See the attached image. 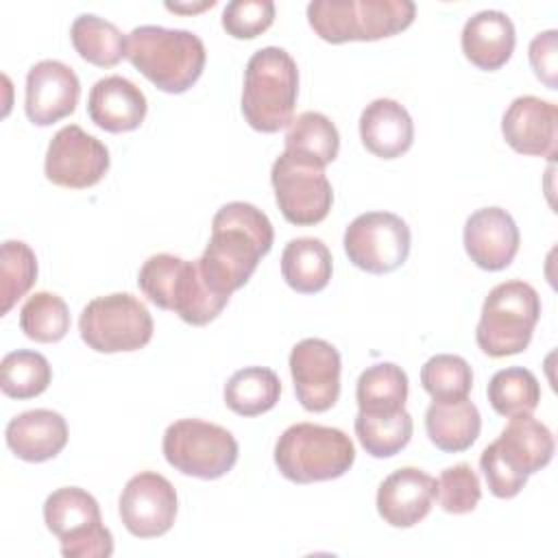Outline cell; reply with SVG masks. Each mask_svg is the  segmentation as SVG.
I'll list each match as a JSON object with an SVG mask.
<instances>
[{"label": "cell", "instance_id": "6da1fadb", "mask_svg": "<svg viewBox=\"0 0 558 558\" xmlns=\"http://www.w3.org/2000/svg\"><path fill=\"white\" fill-rule=\"evenodd\" d=\"M272 225L262 209L244 201L222 205L211 220L209 242L198 257L209 288L222 296L240 290L272 248Z\"/></svg>", "mask_w": 558, "mask_h": 558}, {"label": "cell", "instance_id": "7a4b0ae2", "mask_svg": "<svg viewBox=\"0 0 558 558\" xmlns=\"http://www.w3.org/2000/svg\"><path fill=\"white\" fill-rule=\"evenodd\" d=\"M126 59L157 89L183 94L201 78L207 52L192 31L144 24L126 35Z\"/></svg>", "mask_w": 558, "mask_h": 558}, {"label": "cell", "instance_id": "3957f363", "mask_svg": "<svg viewBox=\"0 0 558 558\" xmlns=\"http://www.w3.org/2000/svg\"><path fill=\"white\" fill-rule=\"evenodd\" d=\"M140 290L161 310H172L181 320L194 327L211 323L229 296H222L205 281L198 259L187 262L170 253L150 255L137 275Z\"/></svg>", "mask_w": 558, "mask_h": 558}, {"label": "cell", "instance_id": "277c9868", "mask_svg": "<svg viewBox=\"0 0 558 558\" xmlns=\"http://www.w3.org/2000/svg\"><path fill=\"white\" fill-rule=\"evenodd\" d=\"M299 96L296 61L277 46L253 52L244 70L242 116L259 133H277L292 122Z\"/></svg>", "mask_w": 558, "mask_h": 558}, {"label": "cell", "instance_id": "5b68a950", "mask_svg": "<svg viewBox=\"0 0 558 558\" xmlns=\"http://www.w3.org/2000/svg\"><path fill=\"white\" fill-rule=\"evenodd\" d=\"M416 15L410 0H314L307 22L329 44L375 41L405 31Z\"/></svg>", "mask_w": 558, "mask_h": 558}, {"label": "cell", "instance_id": "8992f818", "mask_svg": "<svg viewBox=\"0 0 558 558\" xmlns=\"http://www.w3.org/2000/svg\"><path fill=\"white\" fill-rule=\"evenodd\" d=\"M353 462L355 447L338 427L294 423L275 445V464L279 473L294 484L336 480L344 475Z\"/></svg>", "mask_w": 558, "mask_h": 558}, {"label": "cell", "instance_id": "52a82bcc", "mask_svg": "<svg viewBox=\"0 0 558 558\" xmlns=\"http://www.w3.org/2000/svg\"><path fill=\"white\" fill-rule=\"evenodd\" d=\"M541 318L538 292L519 279L495 286L482 305L475 329L477 347L488 357H506L527 349Z\"/></svg>", "mask_w": 558, "mask_h": 558}, {"label": "cell", "instance_id": "ba28073f", "mask_svg": "<svg viewBox=\"0 0 558 558\" xmlns=\"http://www.w3.org/2000/svg\"><path fill=\"white\" fill-rule=\"evenodd\" d=\"M44 523L61 541L65 558H109L113 536L100 521L98 501L78 486H63L44 501Z\"/></svg>", "mask_w": 558, "mask_h": 558}, {"label": "cell", "instance_id": "9c48e42d", "mask_svg": "<svg viewBox=\"0 0 558 558\" xmlns=\"http://www.w3.org/2000/svg\"><path fill=\"white\" fill-rule=\"evenodd\" d=\"M161 449L172 469L198 480H218L238 460L233 434L222 425L201 418H181L168 425Z\"/></svg>", "mask_w": 558, "mask_h": 558}, {"label": "cell", "instance_id": "30bf717a", "mask_svg": "<svg viewBox=\"0 0 558 558\" xmlns=\"http://www.w3.org/2000/svg\"><path fill=\"white\" fill-rule=\"evenodd\" d=\"M83 342L98 353L137 351L153 338V316L129 292L92 299L78 318Z\"/></svg>", "mask_w": 558, "mask_h": 558}, {"label": "cell", "instance_id": "8fae6325", "mask_svg": "<svg viewBox=\"0 0 558 558\" xmlns=\"http://www.w3.org/2000/svg\"><path fill=\"white\" fill-rule=\"evenodd\" d=\"M270 181L275 201L288 222L310 227L327 218L333 203V190L325 168L283 150L272 163Z\"/></svg>", "mask_w": 558, "mask_h": 558}, {"label": "cell", "instance_id": "7c38bea8", "mask_svg": "<svg viewBox=\"0 0 558 558\" xmlns=\"http://www.w3.org/2000/svg\"><path fill=\"white\" fill-rule=\"evenodd\" d=\"M342 244L349 262L360 270L392 272L410 255V227L392 211H366L351 220Z\"/></svg>", "mask_w": 558, "mask_h": 558}, {"label": "cell", "instance_id": "4fadbf2b", "mask_svg": "<svg viewBox=\"0 0 558 558\" xmlns=\"http://www.w3.org/2000/svg\"><path fill=\"white\" fill-rule=\"evenodd\" d=\"M109 150L78 124L59 129L46 150V179L59 187L85 190L96 185L109 170Z\"/></svg>", "mask_w": 558, "mask_h": 558}, {"label": "cell", "instance_id": "5bb4252c", "mask_svg": "<svg viewBox=\"0 0 558 558\" xmlns=\"http://www.w3.org/2000/svg\"><path fill=\"white\" fill-rule=\"evenodd\" d=\"M290 373L299 403L327 412L340 397V353L323 338H305L290 351Z\"/></svg>", "mask_w": 558, "mask_h": 558}, {"label": "cell", "instance_id": "9a60e30c", "mask_svg": "<svg viewBox=\"0 0 558 558\" xmlns=\"http://www.w3.org/2000/svg\"><path fill=\"white\" fill-rule=\"evenodd\" d=\"M118 506L122 525L133 536H163L174 525L177 490L163 475L142 471L124 484Z\"/></svg>", "mask_w": 558, "mask_h": 558}, {"label": "cell", "instance_id": "2e32d148", "mask_svg": "<svg viewBox=\"0 0 558 558\" xmlns=\"http://www.w3.org/2000/svg\"><path fill=\"white\" fill-rule=\"evenodd\" d=\"M78 96L81 83L76 72L57 59H44L26 74L24 109L37 126H48L70 116L78 105Z\"/></svg>", "mask_w": 558, "mask_h": 558}, {"label": "cell", "instance_id": "e0dca14e", "mask_svg": "<svg viewBox=\"0 0 558 558\" xmlns=\"http://www.w3.org/2000/svg\"><path fill=\"white\" fill-rule=\"evenodd\" d=\"M501 133L512 150L554 159L558 144V107L538 96H519L508 105L501 118Z\"/></svg>", "mask_w": 558, "mask_h": 558}, {"label": "cell", "instance_id": "ac0fdd59", "mask_svg": "<svg viewBox=\"0 0 558 558\" xmlns=\"http://www.w3.org/2000/svg\"><path fill=\"white\" fill-rule=\"evenodd\" d=\"M464 248L482 270H504L512 264L519 251V227L501 207H482L464 222Z\"/></svg>", "mask_w": 558, "mask_h": 558}, {"label": "cell", "instance_id": "d6986e66", "mask_svg": "<svg viewBox=\"0 0 558 558\" xmlns=\"http://www.w3.org/2000/svg\"><path fill=\"white\" fill-rule=\"evenodd\" d=\"M436 499V480L416 466L392 471L377 488V512L392 527L423 521Z\"/></svg>", "mask_w": 558, "mask_h": 558}, {"label": "cell", "instance_id": "ffe728a7", "mask_svg": "<svg viewBox=\"0 0 558 558\" xmlns=\"http://www.w3.org/2000/svg\"><path fill=\"white\" fill-rule=\"evenodd\" d=\"M488 449L512 473L530 477L549 464L554 456V436L549 427L536 421L532 414H519L510 418Z\"/></svg>", "mask_w": 558, "mask_h": 558}, {"label": "cell", "instance_id": "44dd1931", "mask_svg": "<svg viewBox=\"0 0 558 558\" xmlns=\"http://www.w3.org/2000/svg\"><path fill=\"white\" fill-rule=\"evenodd\" d=\"M146 109L148 105L144 92L124 76H105L89 89V120L107 133L135 131L144 122Z\"/></svg>", "mask_w": 558, "mask_h": 558}, {"label": "cell", "instance_id": "7402d4cb", "mask_svg": "<svg viewBox=\"0 0 558 558\" xmlns=\"http://www.w3.org/2000/svg\"><path fill=\"white\" fill-rule=\"evenodd\" d=\"M7 445L9 449L26 462H46L61 453L68 442V423L65 418L46 408L28 410L13 416L7 425Z\"/></svg>", "mask_w": 558, "mask_h": 558}, {"label": "cell", "instance_id": "603a6c76", "mask_svg": "<svg viewBox=\"0 0 558 558\" xmlns=\"http://www.w3.org/2000/svg\"><path fill=\"white\" fill-rule=\"evenodd\" d=\"M514 24L504 11L486 9L464 22L460 44L464 57L480 70L493 72L506 65L514 50Z\"/></svg>", "mask_w": 558, "mask_h": 558}, {"label": "cell", "instance_id": "cb8c5ba5", "mask_svg": "<svg viewBox=\"0 0 558 558\" xmlns=\"http://www.w3.org/2000/svg\"><path fill=\"white\" fill-rule=\"evenodd\" d=\"M360 137L375 157L395 159L410 150L414 124L403 105L392 98H377L360 116Z\"/></svg>", "mask_w": 558, "mask_h": 558}, {"label": "cell", "instance_id": "d4e9b609", "mask_svg": "<svg viewBox=\"0 0 558 558\" xmlns=\"http://www.w3.org/2000/svg\"><path fill=\"white\" fill-rule=\"evenodd\" d=\"M482 416L469 397L451 401H432L425 412V432L429 440L447 453L466 451L480 436Z\"/></svg>", "mask_w": 558, "mask_h": 558}, {"label": "cell", "instance_id": "484cf974", "mask_svg": "<svg viewBox=\"0 0 558 558\" xmlns=\"http://www.w3.org/2000/svg\"><path fill=\"white\" fill-rule=\"evenodd\" d=\"M331 253L318 238H294L281 253V277L286 283L301 292H320L331 279Z\"/></svg>", "mask_w": 558, "mask_h": 558}, {"label": "cell", "instance_id": "4316f807", "mask_svg": "<svg viewBox=\"0 0 558 558\" xmlns=\"http://www.w3.org/2000/svg\"><path fill=\"white\" fill-rule=\"evenodd\" d=\"M281 395V381L266 366L235 371L225 384V403L240 416H257L272 410Z\"/></svg>", "mask_w": 558, "mask_h": 558}, {"label": "cell", "instance_id": "83f0119b", "mask_svg": "<svg viewBox=\"0 0 558 558\" xmlns=\"http://www.w3.org/2000/svg\"><path fill=\"white\" fill-rule=\"evenodd\" d=\"M72 46L81 59L98 68H113L126 57V37L120 28L94 13H81L70 28Z\"/></svg>", "mask_w": 558, "mask_h": 558}, {"label": "cell", "instance_id": "f1b7e54d", "mask_svg": "<svg viewBox=\"0 0 558 558\" xmlns=\"http://www.w3.org/2000/svg\"><path fill=\"white\" fill-rule=\"evenodd\" d=\"M338 129L325 113L303 111L290 122L286 133V153H292L325 168L338 157Z\"/></svg>", "mask_w": 558, "mask_h": 558}, {"label": "cell", "instance_id": "f546056e", "mask_svg": "<svg viewBox=\"0 0 558 558\" xmlns=\"http://www.w3.org/2000/svg\"><path fill=\"white\" fill-rule=\"evenodd\" d=\"M408 375L392 362H379L362 371L355 386L360 412L390 414L405 408Z\"/></svg>", "mask_w": 558, "mask_h": 558}, {"label": "cell", "instance_id": "4dcf8cb0", "mask_svg": "<svg viewBox=\"0 0 558 558\" xmlns=\"http://www.w3.org/2000/svg\"><path fill=\"white\" fill-rule=\"evenodd\" d=\"M488 403L499 416L512 418L519 414H532L541 401V386L532 371L523 366H510L497 371L486 388Z\"/></svg>", "mask_w": 558, "mask_h": 558}, {"label": "cell", "instance_id": "1f68e13d", "mask_svg": "<svg viewBox=\"0 0 558 558\" xmlns=\"http://www.w3.org/2000/svg\"><path fill=\"white\" fill-rule=\"evenodd\" d=\"M412 429L414 423L405 408L390 414L357 412L355 416V436L373 458H390L399 453L410 442Z\"/></svg>", "mask_w": 558, "mask_h": 558}, {"label": "cell", "instance_id": "d6a6232c", "mask_svg": "<svg viewBox=\"0 0 558 558\" xmlns=\"http://www.w3.org/2000/svg\"><path fill=\"white\" fill-rule=\"evenodd\" d=\"M50 379L52 368L37 351L17 349L0 362V388L11 399H33L50 386Z\"/></svg>", "mask_w": 558, "mask_h": 558}, {"label": "cell", "instance_id": "836d02e7", "mask_svg": "<svg viewBox=\"0 0 558 558\" xmlns=\"http://www.w3.org/2000/svg\"><path fill=\"white\" fill-rule=\"evenodd\" d=\"M20 329L35 342H59L70 331V310L54 292H35L20 310Z\"/></svg>", "mask_w": 558, "mask_h": 558}, {"label": "cell", "instance_id": "e575fe53", "mask_svg": "<svg viewBox=\"0 0 558 558\" xmlns=\"http://www.w3.org/2000/svg\"><path fill=\"white\" fill-rule=\"evenodd\" d=\"M421 384L434 401L462 399L473 388V371L460 355H432L421 368Z\"/></svg>", "mask_w": 558, "mask_h": 558}, {"label": "cell", "instance_id": "d590c367", "mask_svg": "<svg viewBox=\"0 0 558 558\" xmlns=\"http://www.w3.org/2000/svg\"><path fill=\"white\" fill-rule=\"evenodd\" d=\"M0 299L2 316L33 288L37 279V257L26 242L7 240L2 242V262H0Z\"/></svg>", "mask_w": 558, "mask_h": 558}, {"label": "cell", "instance_id": "8d00e7d4", "mask_svg": "<svg viewBox=\"0 0 558 558\" xmlns=\"http://www.w3.org/2000/svg\"><path fill=\"white\" fill-rule=\"evenodd\" d=\"M480 497V477L466 462L447 466L436 480V499L449 514H466L475 510Z\"/></svg>", "mask_w": 558, "mask_h": 558}, {"label": "cell", "instance_id": "74e56055", "mask_svg": "<svg viewBox=\"0 0 558 558\" xmlns=\"http://www.w3.org/2000/svg\"><path fill=\"white\" fill-rule=\"evenodd\" d=\"M275 20L270 0H233L222 11V28L235 39H253L262 35Z\"/></svg>", "mask_w": 558, "mask_h": 558}, {"label": "cell", "instance_id": "f35d334b", "mask_svg": "<svg viewBox=\"0 0 558 558\" xmlns=\"http://www.w3.org/2000/svg\"><path fill=\"white\" fill-rule=\"evenodd\" d=\"M480 469L486 477L488 490L499 499H510V497L519 495L523 490V486L527 484V477L512 473L504 462H499L495 458V453L488 447L480 456Z\"/></svg>", "mask_w": 558, "mask_h": 558}, {"label": "cell", "instance_id": "ab89813d", "mask_svg": "<svg viewBox=\"0 0 558 558\" xmlns=\"http://www.w3.org/2000/svg\"><path fill=\"white\" fill-rule=\"evenodd\" d=\"M558 33L551 28V31H545V33H538L532 41H530V65L536 74L538 81H543L549 89H556L558 87V81H556V74H558V63H556V57H558Z\"/></svg>", "mask_w": 558, "mask_h": 558}, {"label": "cell", "instance_id": "60d3db41", "mask_svg": "<svg viewBox=\"0 0 558 558\" xmlns=\"http://www.w3.org/2000/svg\"><path fill=\"white\" fill-rule=\"evenodd\" d=\"M216 4V0H205L201 4H172V2H166V9L168 11H177V13H196V11H203V9H211Z\"/></svg>", "mask_w": 558, "mask_h": 558}]
</instances>
